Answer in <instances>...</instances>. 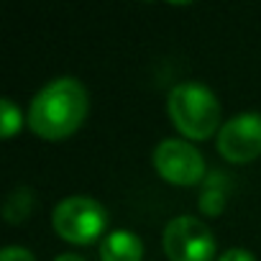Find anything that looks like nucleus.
I'll use <instances>...</instances> for the list:
<instances>
[{
	"instance_id": "nucleus-1",
	"label": "nucleus",
	"mask_w": 261,
	"mask_h": 261,
	"mask_svg": "<svg viewBox=\"0 0 261 261\" xmlns=\"http://www.w3.org/2000/svg\"><path fill=\"white\" fill-rule=\"evenodd\" d=\"M87 115V90L74 77H59L41 87L29 108V125L36 136L57 141L67 139Z\"/></svg>"
},
{
	"instance_id": "nucleus-2",
	"label": "nucleus",
	"mask_w": 261,
	"mask_h": 261,
	"mask_svg": "<svg viewBox=\"0 0 261 261\" xmlns=\"http://www.w3.org/2000/svg\"><path fill=\"white\" fill-rule=\"evenodd\" d=\"M169 118L187 139H207L220 123V102L202 82H182L172 87L167 100Z\"/></svg>"
},
{
	"instance_id": "nucleus-3",
	"label": "nucleus",
	"mask_w": 261,
	"mask_h": 261,
	"mask_svg": "<svg viewBox=\"0 0 261 261\" xmlns=\"http://www.w3.org/2000/svg\"><path fill=\"white\" fill-rule=\"evenodd\" d=\"M108 223L105 207L92 197H67L51 213L54 230L69 243H92L102 236Z\"/></svg>"
},
{
	"instance_id": "nucleus-4",
	"label": "nucleus",
	"mask_w": 261,
	"mask_h": 261,
	"mask_svg": "<svg viewBox=\"0 0 261 261\" xmlns=\"http://www.w3.org/2000/svg\"><path fill=\"white\" fill-rule=\"evenodd\" d=\"M162 243L169 261H213L215 256V238L195 215L172 218L164 228Z\"/></svg>"
},
{
	"instance_id": "nucleus-5",
	"label": "nucleus",
	"mask_w": 261,
	"mask_h": 261,
	"mask_svg": "<svg viewBox=\"0 0 261 261\" xmlns=\"http://www.w3.org/2000/svg\"><path fill=\"white\" fill-rule=\"evenodd\" d=\"M154 167L159 172L162 179L187 187V185H197L205 177V159L202 154L182 141V139H167L156 146L154 151Z\"/></svg>"
},
{
	"instance_id": "nucleus-6",
	"label": "nucleus",
	"mask_w": 261,
	"mask_h": 261,
	"mask_svg": "<svg viewBox=\"0 0 261 261\" xmlns=\"http://www.w3.org/2000/svg\"><path fill=\"white\" fill-rule=\"evenodd\" d=\"M218 151L233 164L253 162L261 154V113H241L223 123Z\"/></svg>"
},
{
	"instance_id": "nucleus-7",
	"label": "nucleus",
	"mask_w": 261,
	"mask_h": 261,
	"mask_svg": "<svg viewBox=\"0 0 261 261\" xmlns=\"http://www.w3.org/2000/svg\"><path fill=\"white\" fill-rule=\"evenodd\" d=\"M100 258L102 261H141L144 243L130 230H113L100 241Z\"/></svg>"
},
{
	"instance_id": "nucleus-8",
	"label": "nucleus",
	"mask_w": 261,
	"mask_h": 261,
	"mask_svg": "<svg viewBox=\"0 0 261 261\" xmlns=\"http://www.w3.org/2000/svg\"><path fill=\"white\" fill-rule=\"evenodd\" d=\"M31 205H34L31 190H29V187H16V190L8 195L6 205H3V215H6L8 223H21V220L31 213Z\"/></svg>"
},
{
	"instance_id": "nucleus-9",
	"label": "nucleus",
	"mask_w": 261,
	"mask_h": 261,
	"mask_svg": "<svg viewBox=\"0 0 261 261\" xmlns=\"http://www.w3.org/2000/svg\"><path fill=\"white\" fill-rule=\"evenodd\" d=\"M21 123H23V118H21V110L16 108V102L3 97L0 100V134H3L6 139L13 136L21 128Z\"/></svg>"
},
{
	"instance_id": "nucleus-10",
	"label": "nucleus",
	"mask_w": 261,
	"mask_h": 261,
	"mask_svg": "<svg viewBox=\"0 0 261 261\" xmlns=\"http://www.w3.org/2000/svg\"><path fill=\"white\" fill-rule=\"evenodd\" d=\"M0 261H34V256H31V251H26L21 246H8L0 253Z\"/></svg>"
},
{
	"instance_id": "nucleus-11",
	"label": "nucleus",
	"mask_w": 261,
	"mask_h": 261,
	"mask_svg": "<svg viewBox=\"0 0 261 261\" xmlns=\"http://www.w3.org/2000/svg\"><path fill=\"white\" fill-rule=\"evenodd\" d=\"M218 261H256L253 253H248L246 248H228Z\"/></svg>"
},
{
	"instance_id": "nucleus-12",
	"label": "nucleus",
	"mask_w": 261,
	"mask_h": 261,
	"mask_svg": "<svg viewBox=\"0 0 261 261\" xmlns=\"http://www.w3.org/2000/svg\"><path fill=\"white\" fill-rule=\"evenodd\" d=\"M54 261H85V258L77 256V253H62V256H57Z\"/></svg>"
}]
</instances>
